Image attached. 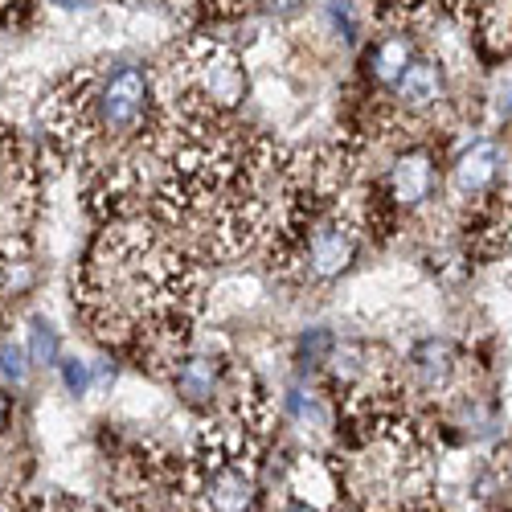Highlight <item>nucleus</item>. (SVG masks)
Listing matches in <instances>:
<instances>
[{
  "label": "nucleus",
  "mask_w": 512,
  "mask_h": 512,
  "mask_svg": "<svg viewBox=\"0 0 512 512\" xmlns=\"http://www.w3.org/2000/svg\"><path fill=\"white\" fill-rule=\"evenodd\" d=\"M287 512H320V508H308V504H291Z\"/></svg>",
  "instance_id": "18"
},
{
  "label": "nucleus",
  "mask_w": 512,
  "mask_h": 512,
  "mask_svg": "<svg viewBox=\"0 0 512 512\" xmlns=\"http://www.w3.org/2000/svg\"><path fill=\"white\" fill-rule=\"evenodd\" d=\"M332 21H336V29L345 33L349 41L357 37V13H353V0H332Z\"/></svg>",
  "instance_id": "15"
},
{
  "label": "nucleus",
  "mask_w": 512,
  "mask_h": 512,
  "mask_svg": "<svg viewBox=\"0 0 512 512\" xmlns=\"http://www.w3.org/2000/svg\"><path fill=\"white\" fill-rule=\"evenodd\" d=\"M410 369L418 373V381L426 390H439L451 381L455 357H451V349L443 345V340H422V345H414V353H410Z\"/></svg>",
  "instance_id": "9"
},
{
  "label": "nucleus",
  "mask_w": 512,
  "mask_h": 512,
  "mask_svg": "<svg viewBox=\"0 0 512 512\" xmlns=\"http://www.w3.org/2000/svg\"><path fill=\"white\" fill-rule=\"evenodd\" d=\"M353 254H357V234L349 222H324L308 238V267L320 279H336L340 271H349Z\"/></svg>",
  "instance_id": "3"
},
{
  "label": "nucleus",
  "mask_w": 512,
  "mask_h": 512,
  "mask_svg": "<svg viewBox=\"0 0 512 512\" xmlns=\"http://www.w3.org/2000/svg\"><path fill=\"white\" fill-rule=\"evenodd\" d=\"M0 512H5V504H0Z\"/></svg>",
  "instance_id": "19"
},
{
  "label": "nucleus",
  "mask_w": 512,
  "mask_h": 512,
  "mask_svg": "<svg viewBox=\"0 0 512 512\" xmlns=\"http://www.w3.org/2000/svg\"><path fill=\"white\" fill-rule=\"evenodd\" d=\"M29 357H25V345H17V340H0V381L13 390H21L29 381Z\"/></svg>",
  "instance_id": "12"
},
{
  "label": "nucleus",
  "mask_w": 512,
  "mask_h": 512,
  "mask_svg": "<svg viewBox=\"0 0 512 512\" xmlns=\"http://www.w3.org/2000/svg\"><path fill=\"white\" fill-rule=\"evenodd\" d=\"M435 189V160L426 152H406L394 173H390V193L398 205H422Z\"/></svg>",
  "instance_id": "5"
},
{
  "label": "nucleus",
  "mask_w": 512,
  "mask_h": 512,
  "mask_svg": "<svg viewBox=\"0 0 512 512\" xmlns=\"http://www.w3.org/2000/svg\"><path fill=\"white\" fill-rule=\"evenodd\" d=\"M95 115H99V127L103 132H136L148 115V103H152V82L140 66H123L115 74H107L103 82H95Z\"/></svg>",
  "instance_id": "1"
},
{
  "label": "nucleus",
  "mask_w": 512,
  "mask_h": 512,
  "mask_svg": "<svg viewBox=\"0 0 512 512\" xmlns=\"http://www.w3.org/2000/svg\"><path fill=\"white\" fill-rule=\"evenodd\" d=\"M62 381H66V390L74 394V398H82V394H91L95 390V369H91V361H62Z\"/></svg>",
  "instance_id": "14"
},
{
  "label": "nucleus",
  "mask_w": 512,
  "mask_h": 512,
  "mask_svg": "<svg viewBox=\"0 0 512 512\" xmlns=\"http://www.w3.org/2000/svg\"><path fill=\"white\" fill-rule=\"evenodd\" d=\"M287 414H291L295 422L312 426V431L328 426V406H324L316 394H304V390H291V394H287Z\"/></svg>",
  "instance_id": "13"
},
{
  "label": "nucleus",
  "mask_w": 512,
  "mask_h": 512,
  "mask_svg": "<svg viewBox=\"0 0 512 512\" xmlns=\"http://www.w3.org/2000/svg\"><path fill=\"white\" fill-rule=\"evenodd\" d=\"M410 58H414V46H410L406 37H386V41H377V50L369 54V70H373L377 82L394 87L398 74L410 66Z\"/></svg>",
  "instance_id": "10"
},
{
  "label": "nucleus",
  "mask_w": 512,
  "mask_h": 512,
  "mask_svg": "<svg viewBox=\"0 0 512 512\" xmlns=\"http://www.w3.org/2000/svg\"><path fill=\"white\" fill-rule=\"evenodd\" d=\"M29 365H58L62 361V336L46 320H29V340H25Z\"/></svg>",
  "instance_id": "11"
},
{
  "label": "nucleus",
  "mask_w": 512,
  "mask_h": 512,
  "mask_svg": "<svg viewBox=\"0 0 512 512\" xmlns=\"http://www.w3.org/2000/svg\"><path fill=\"white\" fill-rule=\"evenodd\" d=\"M398 95L406 107H431L439 95H443V74L435 62H426V58H410V66L398 74Z\"/></svg>",
  "instance_id": "7"
},
{
  "label": "nucleus",
  "mask_w": 512,
  "mask_h": 512,
  "mask_svg": "<svg viewBox=\"0 0 512 512\" xmlns=\"http://www.w3.org/2000/svg\"><path fill=\"white\" fill-rule=\"evenodd\" d=\"M177 381V394L193 406H205L213 394H218V365H213L209 357H185L173 373Z\"/></svg>",
  "instance_id": "8"
},
{
  "label": "nucleus",
  "mask_w": 512,
  "mask_h": 512,
  "mask_svg": "<svg viewBox=\"0 0 512 512\" xmlns=\"http://www.w3.org/2000/svg\"><path fill=\"white\" fill-rule=\"evenodd\" d=\"M209 508L213 512H254V480L242 467H218L209 480Z\"/></svg>",
  "instance_id": "6"
},
{
  "label": "nucleus",
  "mask_w": 512,
  "mask_h": 512,
  "mask_svg": "<svg viewBox=\"0 0 512 512\" xmlns=\"http://www.w3.org/2000/svg\"><path fill=\"white\" fill-rule=\"evenodd\" d=\"M500 168H504V152H500V144H492V140H476L472 148H467V152L455 160V168H451V185H455L459 197H480V193H488V189L500 181Z\"/></svg>",
  "instance_id": "4"
},
{
  "label": "nucleus",
  "mask_w": 512,
  "mask_h": 512,
  "mask_svg": "<svg viewBox=\"0 0 512 512\" xmlns=\"http://www.w3.org/2000/svg\"><path fill=\"white\" fill-rule=\"evenodd\" d=\"M9 410H13L9 406V394H0V431H5V422H9Z\"/></svg>",
  "instance_id": "16"
},
{
  "label": "nucleus",
  "mask_w": 512,
  "mask_h": 512,
  "mask_svg": "<svg viewBox=\"0 0 512 512\" xmlns=\"http://www.w3.org/2000/svg\"><path fill=\"white\" fill-rule=\"evenodd\" d=\"M54 5H62V9H82L87 0H54Z\"/></svg>",
  "instance_id": "17"
},
{
  "label": "nucleus",
  "mask_w": 512,
  "mask_h": 512,
  "mask_svg": "<svg viewBox=\"0 0 512 512\" xmlns=\"http://www.w3.org/2000/svg\"><path fill=\"white\" fill-rule=\"evenodd\" d=\"M193 78L197 91L213 111H230L246 99V70L222 46H193Z\"/></svg>",
  "instance_id": "2"
}]
</instances>
